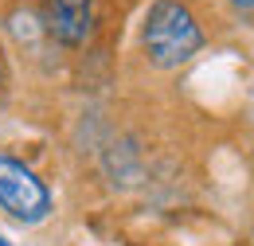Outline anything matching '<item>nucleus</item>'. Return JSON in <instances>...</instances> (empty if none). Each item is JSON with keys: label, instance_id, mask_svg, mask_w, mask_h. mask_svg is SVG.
<instances>
[{"label": "nucleus", "instance_id": "f257e3e1", "mask_svg": "<svg viewBox=\"0 0 254 246\" xmlns=\"http://www.w3.org/2000/svg\"><path fill=\"white\" fill-rule=\"evenodd\" d=\"M199 47H203V31H199L195 16H191L184 4L157 0L149 8V20H145V51H149L153 66L172 70V66L188 62Z\"/></svg>", "mask_w": 254, "mask_h": 246}, {"label": "nucleus", "instance_id": "f03ea898", "mask_svg": "<svg viewBox=\"0 0 254 246\" xmlns=\"http://www.w3.org/2000/svg\"><path fill=\"white\" fill-rule=\"evenodd\" d=\"M0 207L20 223H39L51 211V191L43 180L16 156L0 153Z\"/></svg>", "mask_w": 254, "mask_h": 246}, {"label": "nucleus", "instance_id": "7ed1b4c3", "mask_svg": "<svg viewBox=\"0 0 254 246\" xmlns=\"http://www.w3.org/2000/svg\"><path fill=\"white\" fill-rule=\"evenodd\" d=\"M43 24L59 43L78 47L94 31V0H43Z\"/></svg>", "mask_w": 254, "mask_h": 246}, {"label": "nucleus", "instance_id": "20e7f679", "mask_svg": "<svg viewBox=\"0 0 254 246\" xmlns=\"http://www.w3.org/2000/svg\"><path fill=\"white\" fill-rule=\"evenodd\" d=\"M235 4H243V8H254V0H235Z\"/></svg>", "mask_w": 254, "mask_h": 246}, {"label": "nucleus", "instance_id": "39448f33", "mask_svg": "<svg viewBox=\"0 0 254 246\" xmlns=\"http://www.w3.org/2000/svg\"><path fill=\"white\" fill-rule=\"evenodd\" d=\"M0 246H12V243H8V239H4V235H0Z\"/></svg>", "mask_w": 254, "mask_h": 246}]
</instances>
